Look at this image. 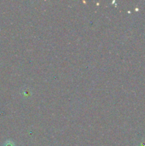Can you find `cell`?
<instances>
[{"label":"cell","mask_w":145,"mask_h":146,"mask_svg":"<svg viewBox=\"0 0 145 146\" xmlns=\"http://www.w3.org/2000/svg\"><path fill=\"white\" fill-rule=\"evenodd\" d=\"M4 146H14V145L12 143H6Z\"/></svg>","instance_id":"6da1fadb"}]
</instances>
